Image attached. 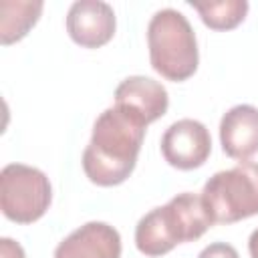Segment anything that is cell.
I'll return each mask as SVG.
<instances>
[{
  "label": "cell",
  "instance_id": "6da1fadb",
  "mask_svg": "<svg viewBox=\"0 0 258 258\" xmlns=\"http://www.w3.org/2000/svg\"><path fill=\"white\" fill-rule=\"evenodd\" d=\"M145 129V119L131 109L121 105L105 109L97 117L91 141L83 151L87 177L101 187L123 183L135 169Z\"/></svg>",
  "mask_w": 258,
  "mask_h": 258
},
{
  "label": "cell",
  "instance_id": "7a4b0ae2",
  "mask_svg": "<svg viewBox=\"0 0 258 258\" xmlns=\"http://www.w3.org/2000/svg\"><path fill=\"white\" fill-rule=\"evenodd\" d=\"M214 222L202 196L183 191L165 206L147 212L135 226V246L145 256H163L177 244L194 242L212 228Z\"/></svg>",
  "mask_w": 258,
  "mask_h": 258
},
{
  "label": "cell",
  "instance_id": "3957f363",
  "mask_svg": "<svg viewBox=\"0 0 258 258\" xmlns=\"http://www.w3.org/2000/svg\"><path fill=\"white\" fill-rule=\"evenodd\" d=\"M147 44L151 67L163 79L181 83L198 71L196 32L181 12L173 8L157 10L147 24Z\"/></svg>",
  "mask_w": 258,
  "mask_h": 258
},
{
  "label": "cell",
  "instance_id": "277c9868",
  "mask_svg": "<svg viewBox=\"0 0 258 258\" xmlns=\"http://www.w3.org/2000/svg\"><path fill=\"white\" fill-rule=\"evenodd\" d=\"M204 206L214 224H234L258 214V163L240 161L214 173L202 189Z\"/></svg>",
  "mask_w": 258,
  "mask_h": 258
},
{
  "label": "cell",
  "instance_id": "5b68a950",
  "mask_svg": "<svg viewBox=\"0 0 258 258\" xmlns=\"http://www.w3.org/2000/svg\"><path fill=\"white\" fill-rule=\"evenodd\" d=\"M52 202L48 177L30 165L10 163L0 171V208L16 224H32L44 216Z\"/></svg>",
  "mask_w": 258,
  "mask_h": 258
},
{
  "label": "cell",
  "instance_id": "8992f818",
  "mask_svg": "<svg viewBox=\"0 0 258 258\" xmlns=\"http://www.w3.org/2000/svg\"><path fill=\"white\" fill-rule=\"evenodd\" d=\"M212 153V137L204 123L196 119H179L161 135V155L177 169L189 171L208 161Z\"/></svg>",
  "mask_w": 258,
  "mask_h": 258
},
{
  "label": "cell",
  "instance_id": "52a82bcc",
  "mask_svg": "<svg viewBox=\"0 0 258 258\" xmlns=\"http://www.w3.org/2000/svg\"><path fill=\"white\" fill-rule=\"evenodd\" d=\"M115 12L101 0H79L69 8L67 32L83 48H99L115 34Z\"/></svg>",
  "mask_w": 258,
  "mask_h": 258
},
{
  "label": "cell",
  "instance_id": "ba28073f",
  "mask_svg": "<svg viewBox=\"0 0 258 258\" xmlns=\"http://www.w3.org/2000/svg\"><path fill=\"white\" fill-rule=\"evenodd\" d=\"M54 258H121V236L105 222H87L56 246Z\"/></svg>",
  "mask_w": 258,
  "mask_h": 258
},
{
  "label": "cell",
  "instance_id": "9c48e42d",
  "mask_svg": "<svg viewBox=\"0 0 258 258\" xmlns=\"http://www.w3.org/2000/svg\"><path fill=\"white\" fill-rule=\"evenodd\" d=\"M220 141L228 157L246 161L258 153V109L254 105H236L220 121Z\"/></svg>",
  "mask_w": 258,
  "mask_h": 258
},
{
  "label": "cell",
  "instance_id": "30bf717a",
  "mask_svg": "<svg viewBox=\"0 0 258 258\" xmlns=\"http://www.w3.org/2000/svg\"><path fill=\"white\" fill-rule=\"evenodd\" d=\"M115 105L131 109L149 125L165 115L169 107V97L161 83L149 77L135 75L121 81V85L115 89Z\"/></svg>",
  "mask_w": 258,
  "mask_h": 258
},
{
  "label": "cell",
  "instance_id": "8fae6325",
  "mask_svg": "<svg viewBox=\"0 0 258 258\" xmlns=\"http://www.w3.org/2000/svg\"><path fill=\"white\" fill-rule=\"evenodd\" d=\"M42 2L2 0L0 2V42L4 46L22 40L42 14Z\"/></svg>",
  "mask_w": 258,
  "mask_h": 258
},
{
  "label": "cell",
  "instance_id": "7c38bea8",
  "mask_svg": "<svg viewBox=\"0 0 258 258\" xmlns=\"http://www.w3.org/2000/svg\"><path fill=\"white\" fill-rule=\"evenodd\" d=\"M191 6L200 14L202 22L212 30H232L248 14L246 0H222V2H206V4L191 2Z\"/></svg>",
  "mask_w": 258,
  "mask_h": 258
},
{
  "label": "cell",
  "instance_id": "4fadbf2b",
  "mask_svg": "<svg viewBox=\"0 0 258 258\" xmlns=\"http://www.w3.org/2000/svg\"><path fill=\"white\" fill-rule=\"evenodd\" d=\"M198 258H240L238 250L226 242H214L210 246H206Z\"/></svg>",
  "mask_w": 258,
  "mask_h": 258
},
{
  "label": "cell",
  "instance_id": "5bb4252c",
  "mask_svg": "<svg viewBox=\"0 0 258 258\" xmlns=\"http://www.w3.org/2000/svg\"><path fill=\"white\" fill-rule=\"evenodd\" d=\"M0 258H26V254L18 242H14L12 238H2L0 240Z\"/></svg>",
  "mask_w": 258,
  "mask_h": 258
},
{
  "label": "cell",
  "instance_id": "9a60e30c",
  "mask_svg": "<svg viewBox=\"0 0 258 258\" xmlns=\"http://www.w3.org/2000/svg\"><path fill=\"white\" fill-rule=\"evenodd\" d=\"M248 252L252 258H258V228L250 234V240H248Z\"/></svg>",
  "mask_w": 258,
  "mask_h": 258
}]
</instances>
